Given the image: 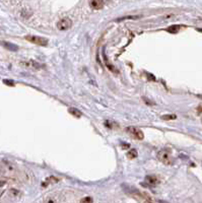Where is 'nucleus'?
Segmentation results:
<instances>
[{
  "label": "nucleus",
  "mask_w": 202,
  "mask_h": 203,
  "mask_svg": "<svg viewBox=\"0 0 202 203\" xmlns=\"http://www.w3.org/2000/svg\"><path fill=\"white\" fill-rule=\"evenodd\" d=\"M4 83H7V84H10V85H13L14 84L13 82H9V80H4Z\"/></svg>",
  "instance_id": "obj_18"
},
{
  "label": "nucleus",
  "mask_w": 202,
  "mask_h": 203,
  "mask_svg": "<svg viewBox=\"0 0 202 203\" xmlns=\"http://www.w3.org/2000/svg\"><path fill=\"white\" fill-rule=\"evenodd\" d=\"M0 44H1L5 49L10 50V51H17L18 50L17 46L14 45V44H12V43H9V42H0Z\"/></svg>",
  "instance_id": "obj_7"
},
{
  "label": "nucleus",
  "mask_w": 202,
  "mask_h": 203,
  "mask_svg": "<svg viewBox=\"0 0 202 203\" xmlns=\"http://www.w3.org/2000/svg\"><path fill=\"white\" fill-rule=\"evenodd\" d=\"M167 31L169 33H171V34H176V33H178L179 31H180V26H176V24H174V26L169 27V28L167 29Z\"/></svg>",
  "instance_id": "obj_11"
},
{
  "label": "nucleus",
  "mask_w": 202,
  "mask_h": 203,
  "mask_svg": "<svg viewBox=\"0 0 202 203\" xmlns=\"http://www.w3.org/2000/svg\"><path fill=\"white\" fill-rule=\"evenodd\" d=\"M46 203H55V201H54V199H51V198H50V199L47 200V202Z\"/></svg>",
  "instance_id": "obj_17"
},
{
  "label": "nucleus",
  "mask_w": 202,
  "mask_h": 203,
  "mask_svg": "<svg viewBox=\"0 0 202 203\" xmlns=\"http://www.w3.org/2000/svg\"><path fill=\"white\" fill-rule=\"evenodd\" d=\"M127 131L130 133L133 137H135L136 139H143L144 135H143V132H142L141 130H139V129L137 128H134V127H129V128L127 129Z\"/></svg>",
  "instance_id": "obj_5"
},
{
  "label": "nucleus",
  "mask_w": 202,
  "mask_h": 203,
  "mask_svg": "<svg viewBox=\"0 0 202 203\" xmlns=\"http://www.w3.org/2000/svg\"><path fill=\"white\" fill-rule=\"evenodd\" d=\"M68 112L70 113L71 115H73L74 117H76V118H79V117H81V112H80V111L77 110V109H75V108H69L68 109Z\"/></svg>",
  "instance_id": "obj_10"
},
{
  "label": "nucleus",
  "mask_w": 202,
  "mask_h": 203,
  "mask_svg": "<svg viewBox=\"0 0 202 203\" xmlns=\"http://www.w3.org/2000/svg\"><path fill=\"white\" fill-rule=\"evenodd\" d=\"M137 156V151H136L135 149H131L129 152L127 153V158H130V160H132V158H136Z\"/></svg>",
  "instance_id": "obj_14"
},
{
  "label": "nucleus",
  "mask_w": 202,
  "mask_h": 203,
  "mask_svg": "<svg viewBox=\"0 0 202 203\" xmlns=\"http://www.w3.org/2000/svg\"><path fill=\"white\" fill-rule=\"evenodd\" d=\"M146 182L151 186H154L159 183V179L155 176H147L146 177Z\"/></svg>",
  "instance_id": "obj_9"
},
{
  "label": "nucleus",
  "mask_w": 202,
  "mask_h": 203,
  "mask_svg": "<svg viewBox=\"0 0 202 203\" xmlns=\"http://www.w3.org/2000/svg\"><path fill=\"white\" fill-rule=\"evenodd\" d=\"M157 158H159V160H161V163H164V164H166V165L171 164L172 163L171 152L167 149L161 150V151L159 152V154H157Z\"/></svg>",
  "instance_id": "obj_2"
},
{
  "label": "nucleus",
  "mask_w": 202,
  "mask_h": 203,
  "mask_svg": "<svg viewBox=\"0 0 202 203\" xmlns=\"http://www.w3.org/2000/svg\"><path fill=\"white\" fill-rule=\"evenodd\" d=\"M71 24H72V22L70 20V18L64 17L57 22V28L60 31H67L68 29H70Z\"/></svg>",
  "instance_id": "obj_3"
},
{
  "label": "nucleus",
  "mask_w": 202,
  "mask_h": 203,
  "mask_svg": "<svg viewBox=\"0 0 202 203\" xmlns=\"http://www.w3.org/2000/svg\"><path fill=\"white\" fill-rule=\"evenodd\" d=\"M31 15V10H29V8H24L22 10V16L24 18H29Z\"/></svg>",
  "instance_id": "obj_12"
},
{
  "label": "nucleus",
  "mask_w": 202,
  "mask_h": 203,
  "mask_svg": "<svg viewBox=\"0 0 202 203\" xmlns=\"http://www.w3.org/2000/svg\"><path fill=\"white\" fill-rule=\"evenodd\" d=\"M80 203H94V200H92V197L87 196V197H83L82 199L80 200Z\"/></svg>",
  "instance_id": "obj_15"
},
{
  "label": "nucleus",
  "mask_w": 202,
  "mask_h": 203,
  "mask_svg": "<svg viewBox=\"0 0 202 203\" xmlns=\"http://www.w3.org/2000/svg\"><path fill=\"white\" fill-rule=\"evenodd\" d=\"M201 20H202V18H201Z\"/></svg>",
  "instance_id": "obj_19"
},
{
  "label": "nucleus",
  "mask_w": 202,
  "mask_h": 203,
  "mask_svg": "<svg viewBox=\"0 0 202 203\" xmlns=\"http://www.w3.org/2000/svg\"><path fill=\"white\" fill-rule=\"evenodd\" d=\"M24 39L27 41L31 42L33 44H36V45L39 46H43V47H46L48 45V40L45 39V38L42 37H38V36H31V35H28L24 37Z\"/></svg>",
  "instance_id": "obj_1"
},
{
  "label": "nucleus",
  "mask_w": 202,
  "mask_h": 203,
  "mask_svg": "<svg viewBox=\"0 0 202 203\" xmlns=\"http://www.w3.org/2000/svg\"><path fill=\"white\" fill-rule=\"evenodd\" d=\"M58 181H59V179H58V178H55V177L47 178V179H46V181L42 184V186H43V187H47V186H49L50 184H54V183H56V182H58Z\"/></svg>",
  "instance_id": "obj_8"
},
{
  "label": "nucleus",
  "mask_w": 202,
  "mask_h": 203,
  "mask_svg": "<svg viewBox=\"0 0 202 203\" xmlns=\"http://www.w3.org/2000/svg\"><path fill=\"white\" fill-rule=\"evenodd\" d=\"M22 66L27 68H31V69H35V70H40V69L44 68V65L37 61H34V60H29V61H24L22 62Z\"/></svg>",
  "instance_id": "obj_4"
},
{
  "label": "nucleus",
  "mask_w": 202,
  "mask_h": 203,
  "mask_svg": "<svg viewBox=\"0 0 202 203\" xmlns=\"http://www.w3.org/2000/svg\"><path fill=\"white\" fill-rule=\"evenodd\" d=\"M140 15H128V16H124V17H121V18H118V22H122V20H136V18H139Z\"/></svg>",
  "instance_id": "obj_13"
},
{
  "label": "nucleus",
  "mask_w": 202,
  "mask_h": 203,
  "mask_svg": "<svg viewBox=\"0 0 202 203\" xmlns=\"http://www.w3.org/2000/svg\"><path fill=\"white\" fill-rule=\"evenodd\" d=\"M89 6L94 9H101L104 6V2L102 0H92L89 1Z\"/></svg>",
  "instance_id": "obj_6"
},
{
  "label": "nucleus",
  "mask_w": 202,
  "mask_h": 203,
  "mask_svg": "<svg viewBox=\"0 0 202 203\" xmlns=\"http://www.w3.org/2000/svg\"><path fill=\"white\" fill-rule=\"evenodd\" d=\"M161 118H163L164 120H173V119H176V116H175V115H165V116H163Z\"/></svg>",
  "instance_id": "obj_16"
}]
</instances>
